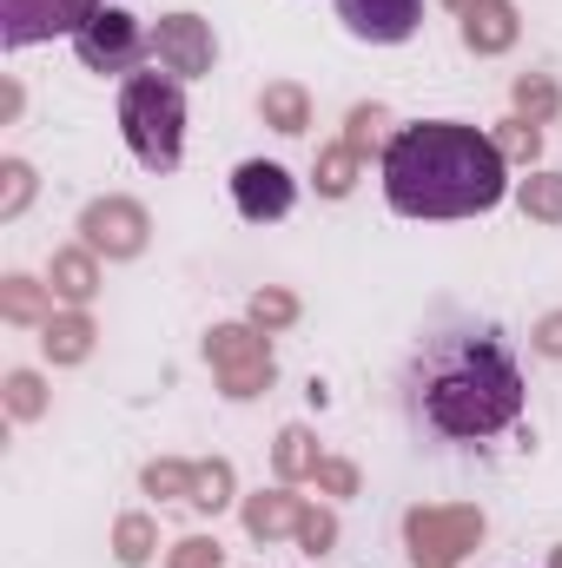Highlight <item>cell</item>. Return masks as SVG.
Returning <instances> with one entry per match:
<instances>
[{
    "label": "cell",
    "mask_w": 562,
    "mask_h": 568,
    "mask_svg": "<svg viewBox=\"0 0 562 568\" xmlns=\"http://www.w3.org/2000/svg\"><path fill=\"white\" fill-rule=\"evenodd\" d=\"M490 140H496V152H503V159H536V152H543V133H536V120H503Z\"/></svg>",
    "instance_id": "24"
},
{
    "label": "cell",
    "mask_w": 562,
    "mask_h": 568,
    "mask_svg": "<svg viewBox=\"0 0 562 568\" xmlns=\"http://www.w3.org/2000/svg\"><path fill=\"white\" fill-rule=\"evenodd\" d=\"M443 7H456V13H470V7H476V0H443Z\"/></svg>",
    "instance_id": "34"
},
{
    "label": "cell",
    "mask_w": 562,
    "mask_h": 568,
    "mask_svg": "<svg viewBox=\"0 0 562 568\" xmlns=\"http://www.w3.org/2000/svg\"><path fill=\"white\" fill-rule=\"evenodd\" d=\"M259 113H265L272 133H304V126H311V100H304V87H291V80H279V87L259 93Z\"/></svg>",
    "instance_id": "16"
},
{
    "label": "cell",
    "mask_w": 562,
    "mask_h": 568,
    "mask_svg": "<svg viewBox=\"0 0 562 568\" xmlns=\"http://www.w3.org/2000/svg\"><path fill=\"white\" fill-rule=\"evenodd\" d=\"M165 568H225V556H219V542H212V536H185V542H172Z\"/></svg>",
    "instance_id": "27"
},
{
    "label": "cell",
    "mask_w": 562,
    "mask_h": 568,
    "mask_svg": "<svg viewBox=\"0 0 562 568\" xmlns=\"http://www.w3.org/2000/svg\"><path fill=\"white\" fill-rule=\"evenodd\" d=\"M324 496H358V469L351 463H318V476H311Z\"/></svg>",
    "instance_id": "32"
},
{
    "label": "cell",
    "mask_w": 562,
    "mask_h": 568,
    "mask_svg": "<svg viewBox=\"0 0 562 568\" xmlns=\"http://www.w3.org/2000/svg\"><path fill=\"white\" fill-rule=\"evenodd\" d=\"M516 205L530 219H543V225H562V172H530L516 185Z\"/></svg>",
    "instance_id": "19"
},
{
    "label": "cell",
    "mask_w": 562,
    "mask_h": 568,
    "mask_svg": "<svg viewBox=\"0 0 562 568\" xmlns=\"http://www.w3.org/2000/svg\"><path fill=\"white\" fill-rule=\"evenodd\" d=\"M298 542H304V556H331V542H338V523H331L324 509H304V516H298Z\"/></svg>",
    "instance_id": "30"
},
{
    "label": "cell",
    "mask_w": 562,
    "mask_h": 568,
    "mask_svg": "<svg viewBox=\"0 0 562 568\" xmlns=\"http://www.w3.org/2000/svg\"><path fill=\"white\" fill-rule=\"evenodd\" d=\"M272 463H279L284 483H298V476H318V463H324V456H318V436H311L304 424H284V429H279V449H272Z\"/></svg>",
    "instance_id": "17"
},
{
    "label": "cell",
    "mask_w": 562,
    "mask_h": 568,
    "mask_svg": "<svg viewBox=\"0 0 562 568\" xmlns=\"http://www.w3.org/2000/svg\"><path fill=\"white\" fill-rule=\"evenodd\" d=\"M298 516H304V503H298V496H284V489H265V496H252V503H245V529H252L259 542L298 536Z\"/></svg>",
    "instance_id": "13"
},
{
    "label": "cell",
    "mask_w": 562,
    "mask_h": 568,
    "mask_svg": "<svg viewBox=\"0 0 562 568\" xmlns=\"http://www.w3.org/2000/svg\"><path fill=\"white\" fill-rule=\"evenodd\" d=\"M47 291H53V284L7 278L0 284V317H13V324H47V317H53V311H47Z\"/></svg>",
    "instance_id": "18"
},
{
    "label": "cell",
    "mask_w": 562,
    "mask_h": 568,
    "mask_svg": "<svg viewBox=\"0 0 562 568\" xmlns=\"http://www.w3.org/2000/svg\"><path fill=\"white\" fill-rule=\"evenodd\" d=\"M120 133L145 172H172L185 152V93L172 73H127L120 87Z\"/></svg>",
    "instance_id": "3"
},
{
    "label": "cell",
    "mask_w": 562,
    "mask_h": 568,
    "mask_svg": "<svg viewBox=\"0 0 562 568\" xmlns=\"http://www.w3.org/2000/svg\"><path fill=\"white\" fill-rule=\"evenodd\" d=\"M550 568H562V549H556V556H550Z\"/></svg>",
    "instance_id": "35"
},
{
    "label": "cell",
    "mask_w": 562,
    "mask_h": 568,
    "mask_svg": "<svg viewBox=\"0 0 562 568\" xmlns=\"http://www.w3.org/2000/svg\"><path fill=\"white\" fill-rule=\"evenodd\" d=\"M536 351H543V357H562V311H550V317L536 324Z\"/></svg>",
    "instance_id": "33"
},
{
    "label": "cell",
    "mask_w": 562,
    "mask_h": 568,
    "mask_svg": "<svg viewBox=\"0 0 562 568\" xmlns=\"http://www.w3.org/2000/svg\"><path fill=\"white\" fill-rule=\"evenodd\" d=\"M152 549H159L152 516H120V529H113V556H120L127 568H145L152 562Z\"/></svg>",
    "instance_id": "21"
},
{
    "label": "cell",
    "mask_w": 562,
    "mask_h": 568,
    "mask_svg": "<svg viewBox=\"0 0 562 568\" xmlns=\"http://www.w3.org/2000/svg\"><path fill=\"white\" fill-rule=\"evenodd\" d=\"M351 185H358V152H351V145L318 152V192H324V199H344Z\"/></svg>",
    "instance_id": "22"
},
{
    "label": "cell",
    "mask_w": 562,
    "mask_h": 568,
    "mask_svg": "<svg viewBox=\"0 0 562 568\" xmlns=\"http://www.w3.org/2000/svg\"><path fill=\"white\" fill-rule=\"evenodd\" d=\"M145 232H152L145 225V205H133V199H93L80 212V239H87L93 258H140Z\"/></svg>",
    "instance_id": "8"
},
{
    "label": "cell",
    "mask_w": 562,
    "mask_h": 568,
    "mask_svg": "<svg viewBox=\"0 0 562 568\" xmlns=\"http://www.w3.org/2000/svg\"><path fill=\"white\" fill-rule=\"evenodd\" d=\"M93 291H100V265H93L87 245H80V252H53V297H67V304L80 311Z\"/></svg>",
    "instance_id": "15"
},
{
    "label": "cell",
    "mask_w": 562,
    "mask_h": 568,
    "mask_svg": "<svg viewBox=\"0 0 562 568\" xmlns=\"http://www.w3.org/2000/svg\"><path fill=\"white\" fill-rule=\"evenodd\" d=\"M510 159L463 120H423L384 145V199L404 219H476L503 205Z\"/></svg>",
    "instance_id": "2"
},
{
    "label": "cell",
    "mask_w": 562,
    "mask_h": 568,
    "mask_svg": "<svg viewBox=\"0 0 562 568\" xmlns=\"http://www.w3.org/2000/svg\"><path fill=\"white\" fill-rule=\"evenodd\" d=\"M185 503L219 516V509L232 503V463H219V456H212V463H192V496H185Z\"/></svg>",
    "instance_id": "20"
},
{
    "label": "cell",
    "mask_w": 562,
    "mask_h": 568,
    "mask_svg": "<svg viewBox=\"0 0 562 568\" xmlns=\"http://www.w3.org/2000/svg\"><path fill=\"white\" fill-rule=\"evenodd\" d=\"M140 47H152V40L140 33V20L120 13V7H100V13L73 33V53H80V67H93V73H133Z\"/></svg>",
    "instance_id": "7"
},
{
    "label": "cell",
    "mask_w": 562,
    "mask_h": 568,
    "mask_svg": "<svg viewBox=\"0 0 562 568\" xmlns=\"http://www.w3.org/2000/svg\"><path fill=\"white\" fill-rule=\"evenodd\" d=\"M232 199H239V212H245L252 225H272V219L291 212L298 185H291V172H284L279 159H245V165L232 172Z\"/></svg>",
    "instance_id": "10"
},
{
    "label": "cell",
    "mask_w": 562,
    "mask_h": 568,
    "mask_svg": "<svg viewBox=\"0 0 562 568\" xmlns=\"http://www.w3.org/2000/svg\"><path fill=\"white\" fill-rule=\"evenodd\" d=\"M404 536H411V556H418V568H450L463 549H476L483 516H476V509H411Z\"/></svg>",
    "instance_id": "6"
},
{
    "label": "cell",
    "mask_w": 562,
    "mask_h": 568,
    "mask_svg": "<svg viewBox=\"0 0 562 568\" xmlns=\"http://www.w3.org/2000/svg\"><path fill=\"white\" fill-rule=\"evenodd\" d=\"M205 357H212V371H219L225 397H259V390L272 384V351H265V337H259V331H245V324L212 331V337H205Z\"/></svg>",
    "instance_id": "4"
},
{
    "label": "cell",
    "mask_w": 562,
    "mask_h": 568,
    "mask_svg": "<svg viewBox=\"0 0 562 568\" xmlns=\"http://www.w3.org/2000/svg\"><path fill=\"white\" fill-rule=\"evenodd\" d=\"M152 496H192V463H145Z\"/></svg>",
    "instance_id": "29"
},
{
    "label": "cell",
    "mask_w": 562,
    "mask_h": 568,
    "mask_svg": "<svg viewBox=\"0 0 562 568\" xmlns=\"http://www.w3.org/2000/svg\"><path fill=\"white\" fill-rule=\"evenodd\" d=\"M516 106H523L530 120H550V113H556V87H550L543 73H523V80H516Z\"/></svg>",
    "instance_id": "28"
},
{
    "label": "cell",
    "mask_w": 562,
    "mask_h": 568,
    "mask_svg": "<svg viewBox=\"0 0 562 568\" xmlns=\"http://www.w3.org/2000/svg\"><path fill=\"white\" fill-rule=\"evenodd\" d=\"M338 20H344L358 40H371V47H398V40L418 33L423 0H338Z\"/></svg>",
    "instance_id": "11"
},
{
    "label": "cell",
    "mask_w": 562,
    "mask_h": 568,
    "mask_svg": "<svg viewBox=\"0 0 562 568\" xmlns=\"http://www.w3.org/2000/svg\"><path fill=\"white\" fill-rule=\"evenodd\" d=\"M378 126H384V106H358V113H351V152H371V145H378Z\"/></svg>",
    "instance_id": "31"
},
{
    "label": "cell",
    "mask_w": 562,
    "mask_h": 568,
    "mask_svg": "<svg viewBox=\"0 0 562 568\" xmlns=\"http://www.w3.org/2000/svg\"><path fill=\"white\" fill-rule=\"evenodd\" d=\"M291 317H298V297H291V291H259V297H252V324H259V331H284Z\"/></svg>",
    "instance_id": "26"
},
{
    "label": "cell",
    "mask_w": 562,
    "mask_h": 568,
    "mask_svg": "<svg viewBox=\"0 0 562 568\" xmlns=\"http://www.w3.org/2000/svg\"><path fill=\"white\" fill-rule=\"evenodd\" d=\"M100 0H0V47H33L53 33H80Z\"/></svg>",
    "instance_id": "5"
},
{
    "label": "cell",
    "mask_w": 562,
    "mask_h": 568,
    "mask_svg": "<svg viewBox=\"0 0 562 568\" xmlns=\"http://www.w3.org/2000/svg\"><path fill=\"white\" fill-rule=\"evenodd\" d=\"M411 417L450 443H490L523 417V371L496 331H436L411 357Z\"/></svg>",
    "instance_id": "1"
},
{
    "label": "cell",
    "mask_w": 562,
    "mask_h": 568,
    "mask_svg": "<svg viewBox=\"0 0 562 568\" xmlns=\"http://www.w3.org/2000/svg\"><path fill=\"white\" fill-rule=\"evenodd\" d=\"M463 47H470V53H503V47H516V7H510V0H476V7L463 13Z\"/></svg>",
    "instance_id": "12"
},
{
    "label": "cell",
    "mask_w": 562,
    "mask_h": 568,
    "mask_svg": "<svg viewBox=\"0 0 562 568\" xmlns=\"http://www.w3.org/2000/svg\"><path fill=\"white\" fill-rule=\"evenodd\" d=\"M40 344H47V357H53V364H80V357L93 351V317H87V311L47 317V324H40Z\"/></svg>",
    "instance_id": "14"
},
{
    "label": "cell",
    "mask_w": 562,
    "mask_h": 568,
    "mask_svg": "<svg viewBox=\"0 0 562 568\" xmlns=\"http://www.w3.org/2000/svg\"><path fill=\"white\" fill-rule=\"evenodd\" d=\"M0 179H7V185H0V219H20L27 199H33V165H27V159H7Z\"/></svg>",
    "instance_id": "23"
},
{
    "label": "cell",
    "mask_w": 562,
    "mask_h": 568,
    "mask_svg": "<svg viewBox=\"0 0 562 568\" xmlns=\"http://www.w3.org/2000/svg\"><path fill=\"white\" fill-rule=\"evenodd\" d=\"M7 410H13V417H40V410H47V390H40L33 371H13V377H7Z\"/></svg>",
    "instance_id": "25"
},
{
    "label": "cell",
    "mask_w": 562,
    "mask_h": 568,
    "mask_svg": "<svg viewBox=\"0 0 562 568\" xmlns=\"http://www.w3.org/2000/svg\"><path fill=\"white\" fill-rule=\"evenodd\" d=\"M152 60H159V73H179V80L212 73V27L199 13H165L152 27Z\"/></svg>",
    "instance_id": "9"
}]
</instances>
